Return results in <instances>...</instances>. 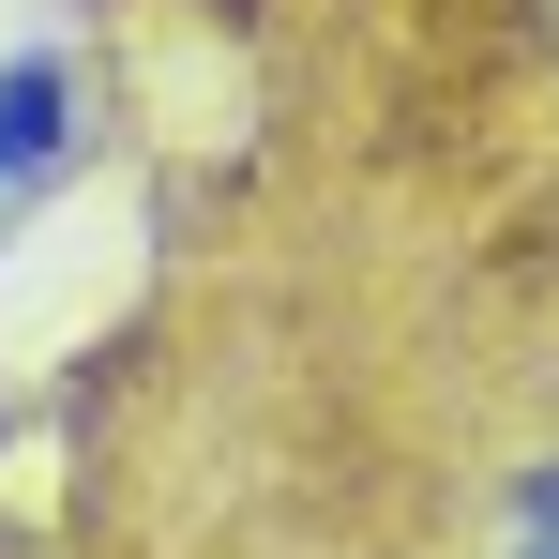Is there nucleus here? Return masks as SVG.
<instances>
[{
    "instance_id": "1",
    "label": "nucleus",
    "mask_w": 559,
    "mask_h": 559,
    "mask_svg": "<svg viewBox=\"0 0 559 559\" xmlns=\"http://www.w3.org/2000/svg\"><path fill=\"white\" fill-rule=\"evenodd\" d=\"M76 152V61L61 46H0V197H31Z\"/></svg>"
},
{
    "instance_id": "2",
    "label": "nucleus",
    "mask_w": 559,
    "mask_h": 559,
    "mask_svg": "<svg viewBox=\"0 0 559 559\" xmlns=\"http://www.w3.org/2000/svg\"><path fill=\"white\" fill-rule=\"evenodd\" d=\"M499 559H559V468L514 484V545H499Z\"/></svg>"
}]
</instances>
